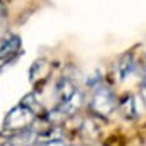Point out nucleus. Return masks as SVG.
<instances>
[{
    "label": "nucleus",
    "instance_id": "f257e3e1",
    "mask_svg": "<svg viewBox=\"0 0 146 146\" xmlns=\"http://www.w3.org/2000/svg\"><path fill=\"white\" fill-rule=\"evenodd\" d=\"M35 118H36V113H33L24 104H19L7 113L5 121H3V129L10 130L13 133L22 132V130L30 129V126L33 124Z\"/></svg>",
    "mask_w": 146,
    "mask_h": 146
},
{
    "label": "nucleus",
    "instance_id": "f03ea898",
    "mask_svg": "<svg viewBox=\"0 0 146 146\" xmlns=\"http://www.w3.org/2000/svg\"><path fill=\"white\" fill-rule=\"evenodd\" d=\"M118 102L113 91L105 85H98L94 88V93L90 101V108L99 116H110L115 111Z\"/></svg>",
    "mask_w": 146,
    "mask_h": 146
},
{
    "label": "nucleus",
    "instance_id": "7ed1b4c3",
    "mask_svg": "<svg viewBox=\"0 0 146 146\" xmlns=\"http://www.w3.org/2000/svg\"><path fill=\"white\" fill-rule=\"evenodd\" d=\"M21 49V38L19 36H10L0 44V60H10L14 54Z\"/></svg>",
    "mask_w": 146,
    "mask_h": 146
},
{
    "label": "nucleus",
    "instance_id": "20e7f679",
    "mask_svg": "<svg viewBox=\"0 0 146 146\" xmlns=\"http://www.w3.org/2000/svg\"><path fill=\"white\" fill-rule=\"evenodd\" d=\"M135 69V60H133V55L132 54H126L118 60L116 63V72L119 80H126L130 74L133 72Z\"/></svg>",
    "mask_w": 146,
    "mask_h": 146
},
{
    "label": "nucleus",
    "instance_id": "39448f33",
    "mask_svg": "<svg viewBox=\"0 0 146 146\" xmlns=\"http://www.w3.org/2000/svg\"><path fill=\"white\" fill-rule=\"evenodd\" d=\"M118 105H119V110H121V113H123L124 118H127V119L137 118V104H135L133 96H130V94L124 96Z\"/></svg>",
    "mask_w": 146,
    "mask_h": 146
},
{
    "label": "nucleus",
    "instance_id": "423d86ee",
    "mask_svg": "<svg viewBox=\"0 0 146 146\" xmlns=\"http://www.w3.org/2000/svg\"><path fill=\"white\" fill-rule=\"evenodd\" d=\"M140 99L146 107V57L143 61V76H141V82H140Z\"/></svg>",
    "mask_w": 146,
    "mask_h": 146
},
{
    "label": "nucleus",
    "instance_id": "0eeeda50",
    "mask_svg": "<svg viewBox=\"0 0 146 146\" xmlns=\"http://www.w3.org/2000/svg\"><path fill=\"white\" fill-rule=\"evenodd\" d=\"M36 146H69L66 145L63 138H55V140H42V141H38Z\"/></svg>",
    "mask_w": 146,
    "mask_h": 146
},
{
    "label": "nucleus",
    "instance_id": "6e6552de",
    "mask_svg": "<svg viewBox=\"0 0 146 146\" xmlns=\"http://www.w3.org/2000/svg\"><path fill=\"white\" fill-rule=\"evenodd\" d=\"M5 35V14H2L0 16V38H3ZM3 41H0V44H2Z\"/></svg>",
    "mask_w": 146,
    "mask_h": 146
},
{
    "label": "nucleus",
    "instance_id": "1a4fd4ad",
    "mask_svg": "<svg viewBox=\"0 0 146 146\" xmlns=\"http://www.w3.org/2000/svg\"><path fill=\"white\" fill-rule=\"evenodd\" d=\"M5 14V10H3V3H2V0H0V16Z\"/></svg>",
    "mask_w": 146,
    "mask_h": 146
},
{
    "label": "nucleus",
    "instance_id": "9d476101",
    "mask_svg": "<svg viewBox=\"0 0 146 146\" xmlns=\"http://www.w3.org/2000/svg\"><path fill=\"white\" fill-rule=\"evenodd\" d=\"M2 146H14V145H13V143H11V141H5V143H3V145H2Z\"/></svg>",
    "mask_w": 146,
    "mask_h": 146
}]
</instances>
